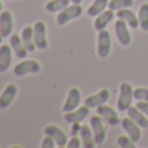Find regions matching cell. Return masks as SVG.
<instances>
[{
  "mask_svg": "<svg viewBox=\"0 0 148 148\" xmlns=\"http://www.w3.org/2000/svg\"><path fill=\"white\" fill-rule=\"evenodd\" d=\"M9 46L12 47L14 55L18 57V59H26L29 51L26 49L25 44H23L22 39H21V35L18 34H12L9 36Z\"/></svg>",
  "mask_w": 148,
  "mask_h": 148,
  "instance_id": "16",
  "label": "cell"
},
{
  "mask_svg": "<svg viewBox=\"0 0 148 148\" xmlns=\"http://www.w3.org/2000/svg\"><path fill=\"white\" fill-rule=\"evenodd\" d=\"M110 48H112L110 33L107 29L100 30L97 34V56L100 59H107L110 53Z\"/></svg>",
  "mask_w": 148,
  "mask_h": 148,
  "instance_id": "3",
  "label": "cell"
},
{
  "mask_svg": "<svg viewBox=\"0 0 148 148\" xmlns=\"http://www.w3.org/2000/svg\"><path fill=\"white\" fill-rule=\"evenodd\" d=\"M40 147L42 148H53V147H57V146H56V142H55V139L52 138V136L46 135L44 136V139L42 140Z\"/></svg>",
  "mask_w": 148,
  "mask_h": 148,
  "instance_id": "29",
  "label": "cell"
},
{
  "mask_svg": "<svg viewBox=\"0 0 148 148\" xmlns=\"http://www.w3.org/2000/svg\"><path fill=\"white\" fill-rule=\"evenodd\" d=\"M134 99L142 100V101H148V88L146 87H138L134 88Z\"/></svg>",
  "mask_w": 148,
  "mask_h": 148,
  "instance_id": "28",
  "label": "cell"
},
{
  "mask_svg": "<svg viewBox=\"0 0 148 148\" xmlns=\"http://www.w3.org/2000/svg\"><path fill=\"white\" fill-rule=\"evenodd\" d=\"M44 135H49L52 136V138L55 139V142H56V146L59 148H64L66 147L68 142H69V139H68L66 134L64 133V131L61 130V129L59 127V126L56 125H48L44 127L43 130Z\"/></svg>",
  "mask_w": 148,
  "mask_h": 148,
  "instance_id": "8",
  "label": "cell"
},
{
  "mask_svg": "<svg viewBox=\"0 0 148 148\" xmlns=\"http://www.w3.org/2000/svg\"><path fill=\"white\" fill-rule=\"evenodd\" d=\"M3 12V5H1V1H0V13Z\"/></svg>",
  "mask_w": 148,
  "mask_h": 148,
  "instance_id": "34",
  "label": "cell"
},
{
  "mask_svg": "<svg viewBox=\"0 0 148 148\" xmlns=\"http://www.w3.org/2000/svg\"><path fill=\"white\" fill-rule=\"evenodd\" d=\"M109 96H110L109 90L103 88V90H100L99 92H96V94L86 97V100H84V105H87L90 109H92V108H97V107H100V105L105 104V103L109 100Z\"/></svg>",
  "mask_w": 148,
  "mask_h": 148,
  "instance_id": "10",
  "label": "cell"
},
{
  "mask_svg": "<svg viewBox=\"0 0 148 148\" xmlns=\"http://www.w3.org/2000/svg\"><path fill=\"white\" fill-rule=\"evenodd\" d=\"M40 72V64L35 60H23L18 62L13 69V73L17 77H22L26 74H34Z\"/></svg>",
  "mask_w": 148,
  "mask_h": 148,
  "instance_id": "6",
  "label": "cell"
},
{
  "mask_svg": "<svg viewBox=\"0 0 148 148\" xmlns=\"http://www.w3.org/2000/svg\"><path fill=\"white\" fill-rule=\"evenodd\" d=\"M17 92H18V87L14 83H10L8 86H5V88L0 94V109H7L13 103Z\"/></svg>",
  "mask_w": 148,
  "mask_h": 148,
  "instance_id": "13",
  "label": "cell"
},
{
  "mask_svg": "<svg viewBox=\"0 0 148 148\" xmlns=\"http://www.w3.org/2000/svg\"><path fill=\"white\" fill-rule=\"evenodd\" d=\"M121 125H122V129L127 133V135L131 138V140L134 143H138L142 138V131H140V126L133 121L130 117H126V118H122L121 120Z\"/></svg>",
  "mask_w": 148,
  "mask_h": 148,
  "instance_id": "9",
  "label": "cell"
},
{
  "mask_svg": "<svg viewBox=\"0 0 148 148\" xmlns=\"http://www.w3.org/2000/svg\"><path fill=\"white\" fill-rule=\"evenodd\" d=\"M134 5V0H109L108 8L114 12L120 9H125V8H130Z\"/></svg>",
  "mask_w": 148,
  "mask_h": 148,
  "instance_id": "26",
  "label": "cell"
},
{
  "mask_svg": "<svg viewBox=\"0 0 148 148\" xmlns=\"http://www.w3.org/2000/svg\"><path fill=\"white\" fill-rule=\"evenodd\" d=\"M12 47L8 44H0V73H5L12 64Z\"/></svg>",
  "mask_w": 148,
  "mask_h": 148,
  "instance_id": "17",
  "label": "cell"
},
{
  "mask_svg": "<svg viewBox=\"0 0 148 148\" xmlns=\"http://www.w3.org/2000/svg\"><path fill=\"white\" fill-rule=\"evenodd\" d=\"M82 13H83V8L81 7V4H73L72 3V5H68L66 8H64L62 10L59 12V14L56 17V22L57 25L64 26L69 21L75 20L77 17H79Z\"/></svg>",
  "mask_w": 148,
  "mask_h": 148,
  "instance_id": "2",
  "label": "cell"
},
{
  "mask_svg": "<svg viewBox=\"0 0 148 148\" xmlns=\"http://www.w3.org/2000/svg\"><path fill=\"white\" fill-rule=\"evenodd\" d=\"M73 4H82V0H72Z\"/></svg>",
  "mask_w": 148,
  "mask_h": 148,
  "instance_id": "33",
  "label": "cell"
},
{
  "mask_svg": "<svg viewBox=\"0 0 148 148\" xmlns=\"http://www.w3.org/2000/svg\"><path fill=\"white\" fill-rule=\"evenodd\" d=\"M91 129H92V133H94L96 146H101L105 140V136H107V127H105L104 122H103V117H100L99 114L92 116Z\"/></svg>",
  "mask_w": 148,
  "mask_h": 148,
  "instance_id": "4",
  "label": "cell"
},
{
  "mask_svg": "<svg viewBox=\"0 0 148 148\" xmlns=\"http://www.w3.org/2000/svg\"><path fill=\"white\" fill-rule=\"evenodd\" d=\"M138 18H139V27L143 31L148 33V3H143L140 5L138 12Z\"/></svg>",
  "mask_w": 148,
  "mask_h": 148,
  "instance_id": "25",
  "label": "cell"
},
{
  "mask_svg": "<svg viewBox=\"0 0 148 148\" xmlns=\"http://www.w3.org/2000/svg\"><path fill=\"white\" fill-rule=\"evenodd\" d=\"M81 142H82V139H79L78 136H72L70 140L68 142L66 147L68 148H79L81 147Z\"/></svg>",
  "mask_w": 148,
  "mask_h": 148,
  "instance_id": "30",
  "label": "cell"
},
{
  "mask_svg": "<svg viewBox=\"0 0 148 148\" xmlns=\"http://www.w3.org/2000/svg\"><path fill=\"white\" fill-rule=\"evenodd\" d=\"M134 99V88L130 83L123 82L120 86V95L117 99V108L121 112H126L131 107V103Z\"/></svg>",
  "mask_w": 148,
  "mask_h": 148,
  "instance_id": "1",
  "label": "cell"
},
{
  "mask_svg": "<svg viewBox=\"0 0 148 148\" xmlns=\"http://www.w3.org/2000/svg\"><path fill=\"white\" fill-rule=\"evenodd\" d=\"M126 112H127V117H130L133 121H135L142 129H148V117L140 109L136 108V105L135 107H130Z\"/></svg>",
  "mask_w": 148,
  "mask_h": 148,
  "instance_id": "21",
  "label": "cell"
},
{
  "mask_svg": "<svg viewBox=\"0 0 148 148\" xmlns=\"http://www.w3.org/2000/svg\"><path fill=\"white\" fill-rule=\"evenodd\" d=\"M34 30V40H35L36 48L46 49L48 47V39H47V26L43 21H36L33 26Z\"/></svg>",
  "mask_w": 148,
  "mask_h": 148,
  "instance_id": "5",
  "label": "cell"
},
{
  "mask_svg": "<svg viewBox=\"0 0 148 148\" xmlns=\"http://www.w3.org/2000/svg\"><path fill=\"white\" fill-rule=\"evenodd\" d=\"M90 114V108L87 105H83L81 108L72 110V112H66L64 114V121L68 122L69 125H72L74 122H81V121L86 120Z\"/></svg>",
  "mask_w": 148,
  "mask_h": 148,
  "instance_id": "14",
  "label": "cell"
},
{
  "mask_svg": "<svg viewBox=\"0 0 148 148\" xmlns=\"http://www.w3.org/2000/svg\"><path fill=\"white\" fill-rule=\"evenodd\" d=\"M108 4H109V0H94L91 5L87 9V16L90 17H96L100 13H103L105 9L108 8Z\"/></svg>",
  "mask_w": 148,
  "mask_h": 148,
  "instance_id": "23",
  "label": "cell"
},
{
  "mask_svg": "<svg viewBox=\"0 0 148 148\" xmlns=\"http://www.w3.org/2000/svg\"><path fill=\"white\" fill-rule=\"evenodd\" d=\"M21 39H22L23 44H25L26 49L29 51V53H33L36 48L35 40H34V30L33 26H25L21 33Z\"/></svg>",
  "mask_w": 148,
  "mask_h": 148,
  "instance_id": "20",
  "label": "cell"
},
{
  "mask_svg": "<svg viewBox=\"0 0 148 148\" xmlns=\"http://www.w3.org/2000/svg\"><path fill=\"white\" fill-rule=\"evenodd\" d=\"M3 39H4V38H3V36H1V34H0V44L3 43Z\"/></svg>",
  "mask_w": 148,
  "mask_h": 148,
  "instance_id": "35",
  "label": "cell"
},
{
  "mask_svg": "<svg viewBox=\"0 0 148 148\" xmlns=\"http://www.w3.org/2000/svg\"><path fill=\"white\" fill-rule=\"evenodd\" d=\"M127 26H129L127 23L123 20H121V18H117V21L114 22L116 36L118 39V43L123 47H127L131 43V35H130V31H129Z\"/></svg>",
  "mask_w": 148,
  "mask_h": 148,
  "instance_id": "7",
  "label": "cell"
},
{
  "mask_svg": "<svg viewBox=\"0 0 148 148\" xmlns=\"http://www.w3.org/2000/svg\"><path fill=\"white\" fill-rule=\"evenodd\" d=\"M117 144L121 148H135V144L129 135H121L117 138Z\"/></svg>",
  "mask_w": 148,
  "mask_h": 148,
  "instance_id": "27",
  "label": "cell"
},
{
  "mask_svg": "<svg viewBox=\"0 0 148 148\" xmlns=\"http://www.w3.org/2000/svg\"><path fill=\"white\" fill-rule=\"evenodd\" d=\"M113 18H114V10H112V9H109V8H108V9H105L103 13H100L99 16H96V17H95L94 27L96 29L97 31L104 30V29L108 26V23H109Z\"/></svg>",
  "mask_w": 148,
  "mask_h": 148,
  "instance_id": "19",
  "label": "cell"
},
{
  "mask_svg": "<svg viewBox=\"0 0 148 148\" xmlns=\"http://www.w3.org/2000/svg\"><path fill=\"white\" fill-rule=\"evenodd\" d=\"M81 104V91L77 87H72L68 92L66 100H65L64 105H62V110L65 113L66 112H72V110L77 109Z\"/></svg>",
  "mask_w": 148,
  "mask_h": 148,
  "instance_id": "12",
  "label": "cell"
},
{
  "mask_svg": "<svg viewBox=\"0 0 148 148\" xmlns=\"http://www.w3.org/2000/svg\"><path fill=\"white\" fill-rule=\"evenodd\" d=\"M81 122H74L72 123V127H70V135L72 136H77L81 131Z\"/></svg>",
  "mask_w": 148,
  "mask_h": 148,
  "instance_id": "31",
  "label": "cell"
},
{
  "mask_svg": "<svg viewBox=\"0 0 148 148\" xmlns=\"http://www.w3.org/2000/svg\"><path fill=\"white\" fill-rule=\"evenodd\" d=\"M96 109H97L96 110L97 114H99L100 117H103L104 121H107L108 125L117 126L118 123H121V120H120V117H118L117 112H116L112 107H108V105L103 104V105H100V107H97Z\"/></svg>",
  "mask_w": 148,
  "mask_h": 148,
  "instance_id": "11",
  "label": "cell"
},
{
  "mask_svg": "<svg viewBox=\"0 0 148 148\" xmlns=\"http://www.w3.org/2000/svg\"><path fill=\"white\" fill-rule=\"evenodd\" d=\"M116 16L121 20H123L131 29H138L139 27V18L135 16V13L130 9V8H125V9H120L116 12Z\"/></svg>",
  "mask_w": 148,
  "mask_h": 148,
  "instance_id": "18",
  "label": "cell"
},
{
  "mask_svg": "<svg viewBox=\"0 0 148 148\" xmlns=\"http://www.w3.org/2000/svg\"><path fill=\"white\" fill-rule=\"evenodd\" d=\"M70 3H72V0H51L47 3L44 8L48 13H57L64 8H66L68 5H70Z\"/></svg>",
  "mask_w": 148,
  "mask_h": 148,
  "instance_id": "24",
  "label": "cell"
},
{
  "mask_svg": "<svg viewBox=\"0 0 148 148\" xmlns=\"http://www.w3.org/2000/svg\"><path fill=\"white\" fill-rule=\"evenodd\" d=\"M79 135H81L82 146H83V148H94L95 146H96L91 126L82 125L81 126V131H79Z\"/></svg>",
  "mask_w": 148,
  "mask_h": 148,
  "instance_id": "22",
  "label": "cell"
},
{
  "mask_svg": "<svg viewBox=\"0 0 148 148\" xmlns=\"http://www.w3.org/2000/svg\"><path fill=\"white\" fill-rule=\"evenodd\" d=\"M13 30V18L9 10H3L0 13V34L3 38H8L12 35Z\"/></svg>",
  "mask_w": 148,
  "mask_h": 148,
  "instance_id": "15",
  "label": "cell"
},
{
  "mask_svg": "<svg viewBox=\"0 0 148 148\" xmlns=\"http://www.w3.org/2000/svg\"><path fill=\"white\" fill-rule=\"evenodd\" d=\"M136 108L140 109L142 112L148 117V101H142V100H139V101L136 103Z\"/></svg>",
  "mask_w": 148,
  "mask_h": 148,
  "instance_id": "32",
  "label": "cell"
}]
</instances>
